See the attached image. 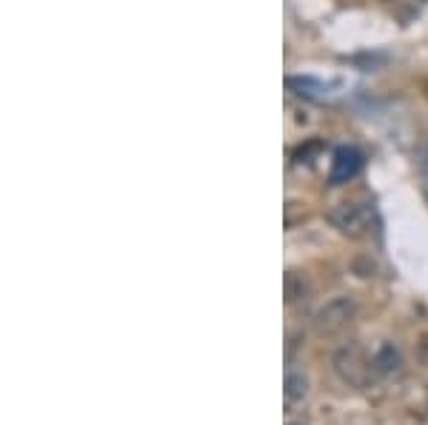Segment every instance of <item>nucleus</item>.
Listing matches in <instances>:
<instances>
[{"label":"nucleus","instance_id":"6","mask_svg":"<svg viewBox=\"0 0 428 425\" xmlns=\"http://www.w3.org/2000/svg\"><path fill=\"white\" fill-rule=\"evenodd\" d=\"M306 394H309V380H306V374L292 369L289 374H285V400H289V402H300Z\"/></svg>","mask_w":428,"mask_h":425},{"label":"nucleus","instance_id":"8","mask_svg":"<svg viewBox=\"0 0 428 425\" xmlns=\"http://www.w3.org/2000/svg\"><path fill=\"white\" fill-rule=\"evenodd\" d=\"M289 89H300L297 95H306V97H320L326 92V86L311 78H289Z\"/></svg>","mask_w":428,"mask_h":425},{"label":"nucleus","instance_id":"4","mask_svg":"<svg viewBox=\"0 0 428 425\" xmlns=\"http://www.w3.org/2000/svg\"><path fill=\"white\" fill-rule=\"evenodd\" d=\"M363 155L357 152L354 146H340L331 157V169H328V183L331 186H345L351 183L357 174L363 172Z\"/></svg>","mask_w":428,"mask_h":425},{"label":"nucleus","instance_id":"7","mask_svg":"<svg viewBox=\"0 0 428 425\" xmlns=\"http://www.w3.org/2000/svg\"><path fill=\"white\" fill-rule=\"evenodd\" d=\"M306 294H309V282H306V277L297 274V271H289V274H285V300H289V303H297V300H303Z\"/></svg>","mask_w":428,"mask_h":425},{"label":"nucleus","instance_id":"5","mask_svg":"<svg viewBox=\"0 0 428 425\" xmlns=\"http://www.w3.org/2000/svg\"><path fill=\"white\" fill-rule=\"evenodd\" d=\"M374 369L380 371V374H394L397 369H400V351L391 345V342H383L380 348H377V354H374Z\"/></svg>","mask_w":428,"mask_h":425},{"label":"nucleus","instance_id":"2","mask_svg":"<svg viewBox=\"0 0 428 425\" xmlns=\"http://www.w3.org/2000/svg\"><path fill=\"white\" fill-rule=\"evenodd\" d=\"M334 369H337V374H340L345 383L363 388V385L369 383L371 371H374V363H369V360L363 357V348H360V345L351 342V345H345V348H340V351L334 354Z\"/></svg>","mask_w":428,"mask_h":425},{"label":"nucleus","instance_id":"9","mask_svg":"<svg viewBox=\"0 0 428 425\" xmlns=\"http://www.w3.org/2000/svg\"><path fill=\"white\" fill-rule=\"evenodd\" d=\"M320 149H323L320 140H309L306 146H300V149L295 152V160H297V163H309V160H311V157H314Z\"/></svg>","mask_w":428,"mask_h":425},{"label":"nucleus","instance_id":"1","mask_svg":"<svg viewBox=\"0 0 428 425\" xmlns=\"http://www.w3.org/2000/svg\"><path fill=\"white\" fill-rule=\"evenodd\" d=\"M354 314H357L354 297H348V294L334 297V300H328L326 306L317 309V314H314V331H317L320 337H331V334L343 331V328L351 323Z\"/></svg>","mask_w":428,"mask_h":425},{"label":"nucleus","instance_id":"3","mask_svg":"<svg viewBox=\"0 0 428 425\" xmlns=\"http://www.w3.org/2000/svg\"><path fill=\"white\" fill-rule=\"evenodd\" d=\"M326 217H328V223H331L334 229H340V232L348 234V237L366 234V229H369V223H371L369 208L360 205V203H340V205L328 208Z\"/></svg>","mask_w":428,"mask_h":425}]
</instances>
